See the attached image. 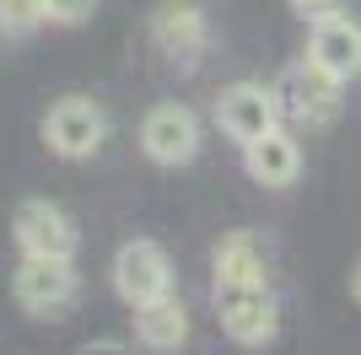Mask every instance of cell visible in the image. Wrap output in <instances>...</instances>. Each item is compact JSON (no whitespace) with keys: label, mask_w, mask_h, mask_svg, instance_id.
I'll use <instances>...</instances> for the list:
<instances>
[{"label":"cell","mask_w":361,"mask_h":355,"mask_svg":"<svg viewBox=\"0 0 361 355\" xmlns=\"http://www.w3.org/2000/svg\"><path fill=\"white\" fill-rule=\"evenodd\" d=\"M114 291H119L130 307H146V301L173 291V264H167L162 242H151V237L124 242V248L114 253Z\"/></svg>","instance_id":"8"},{"label":"cell","mask_w":361,"mask_h":355,"mask_svg":"<svg viewBox=\"0 0 361 355\" xmlns=\"http://www.w3.org/2000/svg\"><path fill=\"white\" fill-rule=\"evenodd\" d=\"M350 296H356V301H361V264L350 269Z\"/></svg>","instance_id":"17"},{"label":"cell","mask_w":361,"mask_h":355,"mask_svg":"<svg viewBox=\"0 0 361 355\" xmlns=\"http://www.w3.org/2000/svg\"><path fill=\"white\" fill-rule=\"evenodd\" d=\"M151 49L167 59V65H200L205 44H211V16L200 0H162L146 22Z\"/></svg>","instance_id":"6"},{"label":"cell","mask_w":361,"mask_h":355,"mask_svg":"<svg viewBox=\"0 0 361 355\" xmlns=\"http://www.w3.org/2000/svg\"><path fill=\"white\" fill-rule=\"evenodd\" d=\"M44 27V0H0V38H27Z\"/></svg>","instance_id":"14"},{"label":"cell","mask_w":361,"mask_h":355,"mask_svg":"<svg viewBox=\"0 0 361 355\" xmlns=\"http://www.w3.org/2000/svg\"><path fill=\"white\" fill-rule=\"evenodd\" d=\"M243 167H248V178H254L259 189H291V183L302 178V146H297V135H286L281 124L264 130L259 140L243 146Z\"/></svg>","instance_id":"11"},{"label":"cell","mask_w":361,"mask_h":355,"mask_svg":"<svg viewBox=\"0 0 361 355\" xmlns=\"http://www.w3.org/2000/svg\"><path fill=\"white\" fill-rule=\"evenodd\" d=\"M307 59L324 65L329 75H340V81H356L361 75V22L350 11H334L324 22H313L307 27Z\"/></svg>","instance_id":"10"},{"label":"cell","mask_w":361,"mask_h":355,"mask_svg":"<svg viewBox=\"0 0 361 355\" xmlns=\"http://www.w3.org/2000/svg\"><path fill=\"white\" fill-rule=\"evenodd\" d=\"M286 6H291V16L307 22V27L324 22V16H334V11H345V0H286Z\"/></svg>","instance_id":"16"},{"label":"cell","mask_w":361,"mask_h":355,"mask_svg":"<svg viewBox=\"0 0 361 355\" xmlns=\"http://www.w3.org/2000/svg\"><path fill=\"white\" fill-rule=\"evenodd\" d=\"M200 140H205V124L189 103H157L140 118V151H146L157 167H183L200 156Z\"/></svg>","instance_id":"5"},{"label":"cell","mask_w":361,"mask_h":355,"mask_svg":"<svg viewBox=\"0 0 361 355\" xmlns=\"http://www.w3.org/2000/svg\"><path fill=\"white\" fill-rule=\"evenodd\" d=\"M275 97H281V113H291L297 124L318 130V124H334V118H340V108H345V81L302 54L297 65L275 81Z\"/></svg>","instance_id":"2"},{"label":"cell","mask_w":361,"mask_h":355,"mask_svg":"<svg viewBox=\"0 0 361 355\" xmlns=\"http://www.w3.org/2000/svg\"><path fill=\"white\" fill-rule=\"evenodd\" d=\"M92 11H97V0H44L49 27H81V22H92Z\"/></svg>","instance_id":"15"},{"label":"cell","mask_w":361,"mask_h":355,"mask_svg":"<svg viewBox=\"0 0 361 355\" xmlns=\"http://www.w3.org/2000/svg\"><path fill=\"white\" fill-rule=\"evenodd\" d=\"M108 140V113L92 97H60V103L44 113V146L65 162H87L97 156Z\"/></svg>","instance_id":"4"},{"label":"cell","mask_w":361,"mask_h":355,"mask_svg":"<svg viewBox=\"0 0 361 355\" xmlns=\"http://www.w3.org/2000/svg\"><path fill=\"white\" fill-rule=\"evenodd\" d=\"M135 340L146 350H178L189 340V312H183V301L173 291L146 301V307H135Z\"/></svg>","instance_id":"13"},{"label":"cell","mask_w":361,"mask_h":355,"mask_svg":"<svg viewBox=\"0 0 361 355\" xmlns=\"http://www.w3.org/2000/svg\"><path fill=\"white\" fill-rule=\"evenodd\" d=\"M11 237L22 253H49V259H75V242H81L75 221L54 199H22L16 221H11Z\"/></svg>","instance_id":"9"},{"label":"cell","mask_w":361,"mask_h":355,"mask_svg":"<svg viewBox=\"0 0 361 355\" xmlns=\"http://www.w3.org/2000/svg\"><path fill=\"white\" fill-rule=\"evenodd\" d=\"M216 124H221L226 140L248 146V140H259L264 130L281 124V97H275V87H264V81H232V87L216 97Z\"/></svg>","instance_id":"7"},{"label":"cell","mask_w":361,"mask_h":355,"mask_svg":"<svg viewBox=\"0 0 361 355\" xmlns=\"http://www.w3.org/2000/svg\"><path fill=\"white\" fill-rule=\"evenodd\" d=\"M270 280V248L259 232H226L216 242V285H264Z\"/></svg>","instance_id":"12"},{"label":"cell","mask_w":361,"mask_h":355,"mask_svg":"<svg viewBox=\"0 0 361 355\" xmlns=\"http://www.w3.org/2000/svg\"><path fill=\"white\" fill-rule=\"evenodd\" d=\"M75 269L71 259H49V253H22V269L11 280V296L27 318H65L75 301Z\"/></svg>","instance_id":"3"},{"label":"cell","mask_w":361,"mask_h":355,"mask_svg":"<svg viewBox=\"0 0 361 355\" xmlns=\"http://www.w3.org/2000/svg\"><path fill=\"white\" fill-rule=\"evenodd\" d=\"M216 318L221 334L243 350H264L281 334V307H275L270 280L264 285H216Z\"/></svg>","instance_id":"1"}]
</instances>
